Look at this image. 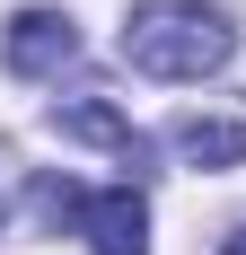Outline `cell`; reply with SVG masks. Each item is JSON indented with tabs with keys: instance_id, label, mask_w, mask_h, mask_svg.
<instances>
[{
	"instance_id": "3",
	"label": "cell",
	"mask_w": 246,
	"mask_h": 255,
	"mask_svg": "<svg viewBox=\"0 0 246 255\" xmlns=\"http://www.w3.org/2000/svg\"><path fill=\"white\" fill-rule=\"evenodd\" d=\"M79 238H88V255H149V203H141V185L88 194V203H79Z\"/></svg>"
},
{
	"instance_id": "8",
	"label": "cell",
	"mask_w": 246,
	"mask_h": 255,
	"mask_svg": "<svg viewBox=\"0 0 246 255\" xmlns=\"http://www.w3.org/2000/svg\"><path fill=\"white\" fill-rule=\"evenodd\" d=\"M0 220H9V203H0Z\"/></svg>"
},
{
	"instance_id": "6",
	"label": "cell",
	"mask_w": 246,
	"mask_h": 255,
	"mask_svg": "<svg viewBox=\"0 0 246 255\" xmlns=\"http://www.w3.org/2000/svg\"><path fill=\"white\" fill-rule=\"evenodd\" d=\"M79 203H88V194H79L71 176H35V211H44L53 229H62V220H71V229H79Z\"/></svg>"
},
{
	"instance_id": "1",
	"label": "cell",
	"mask_w": 246,
	"mask_h": 255,
	"mask_svg": "<svg viewBox=\"0 0 246 255\" xmlns=\"http://www.w3.org/2000/svg\"><path fill=\"white\" fill-rule=\"evenodd\" d=\"M238 53V26L202 0H141L123 18V62L141 79H211Z\"/></svg>"
},
{
	"instance_id": "4",
	"label": "cell",
	"mask_w": 246,
	"mask_h": 255,
	"mask_svg": "<svg viewBox=\"0 0 246 255\" xmlns=\"http://www.w3.org/2000/svg\"><path fill=\"white\" fill-rule=\"evenodd\" d=\"M53 132H62V141H97V150H115L123 167H132V176L149 167V141H141L132 124H123V115H115L106 97H71V106H53Z\"/></svg>"
},
{
	"instance_id": "7",
	"label": "cell",
	"mask_w": 246,
	"mask_h": 255,
	"mask_svg": "<svg viewBox=\"0 0 246 255\" xmlns=\"http://www.w3.org/2000/svg\"><path fill=\"white\" fill-rule=\"evenodd\" d=\"M220 255H246V220H238V229H229V238H220Z\"/></svg>"
},
{
	"instance_id": "5",
	"label": "cell",
	"mask_w": 246,
	"mask_h": 255,
	"mask_svg": "<svg viewBox=\"0 0 246 255\" xmlns=\"http://www.w3.org/2000/svg\"><path fill=\"white\" fill-rule=\"evenodd\" d=\"M176 158H194V167H238L246 158V124L238 115H185V124H176Z\"/></svg>"
},
{
	"instance_id": "2",
	"label": "cell",
	"mask_w": 246,
	"mask_h": 255,
	"mask_svg": "<svg viewBox=\"0 0 246 255\" xmlns=\"http://www.w3.org/2000/svg\"><path fill=\"white\" fill-rule=\"evenodd\" d=\"M0 62L18 79H53L62 62H79V26L62 18V9H18L9 35H0Z\"/></svg>"
}]
</instances>
